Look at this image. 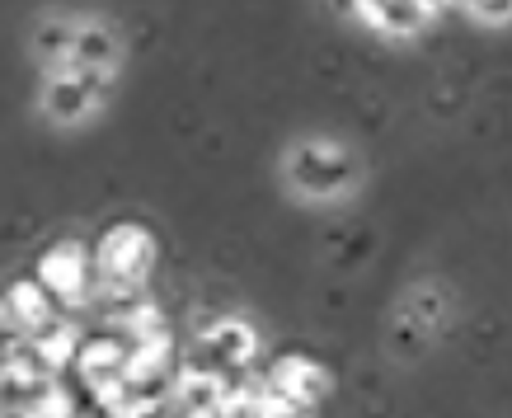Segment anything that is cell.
<instances>
[{
    "mask_svg": "<svg viewBox=\"0 0 512 418\" xmlns=\"http://www.w3.org/2000/svg\"><path fill=\"white\" fill-rule=\"evenodd\" d=\"M292 174L306 193H339V188L353 179V165H348V155L334 151V146H306V151L292 160Z\"/></svg>",
    "mask_w": 512,
    "mask_h": 418,
    "instance_id": "7a4b0ae2",
    "label": "cell"
},
{
    "mask_svg": "<svg viewBox=\"0 0 512 418\" xmlns=\"http://www.w3.org/2000/svg\"><path fill=\"white\" fill-rule=\"evenodd\" d=\"M475 15H484V19H508L512 5H475Z\"/></svg>",
    "mask_w": 512,
    "mask_h": 418,
    "instance_id": "52a82bcc",
    "label": "cell"
},
{
    "mask_svg": "<svg viewBox=\"0 0 512 418\" xmlns=\"http://www.w3.org/2000/svg\"><path fill=\"white\" fill-rule=\"evenodd\" d=\"M5 306H10V315H15L19 334H38V329H47V325H57V320H62V306H57V296L47 292L38 278L15 282V287L5 292Z\"/></svg>",
    "mask_w": 512,
    "mask_h": 418,
    "instance_id": "3957f363",
    "label": "cell"
},
{
    "mask_svg": "<svg viewBox=\"0 0 512 418\" xmlns=\"http://www.w3.org/2000/svg\"><path fill=\"white\" fill-rule=\"evenodd\" d=\"M362 15L372 24H386L390 33H414L433 10L428 5H362Z\"/></svg>",
    "mask_w": 512,
    "mask_h": 418,
    "instance_id": "8992f818",
    "label": "cell"
},
{
    "mask_svg": "<svg viewBox=\"0 0 512 418\" xmlns=\"http://www.w3.org/2000/svg\"><path fill=\"white\" fill-rule=\"evenodd\" d=\"M151 235L123 221L104 231V240L94 245V287H137L141 273L151 268Z\"/></svg>",
    "mask_w": 512,
    "mask_h": 418,
    "instance_id": "6da1fadb",
    "label": "cell"
},
{
    "mask_svg": "<svg viewBox=\"0 0 512 418\" xmlns=\"http://www.w3.org/2000/svg\"><path fill=\"white\" fill-rule=\"evenodd\" d=\"M325 386H329L325 372L315 362H306V357H282L278 367H273V376H268V390L282 395L287 404H301V409H311L325 395Z\"/></svg>",
    "mask_w": 512,
    "mask_h": 418,
    "instance_id": "277c9868",
    "label": "cell"
},
{
    "mask_svg": "<svg viewBox=\"0 0 512 418\" xmlns=\"http://www.w3.org/2000/svg\"><path fill=\"white\" fill-rule=\"evenodd\" d=\"M94 90H99V71H62L47 85V109H52V118L71 123V118H80L90 109Z\"/></svg>",
    "mask_w": 512,
    "mask_h": 418,
    "instance_id": "5b68a950",
    "label": "cell"
}]
</instances>
